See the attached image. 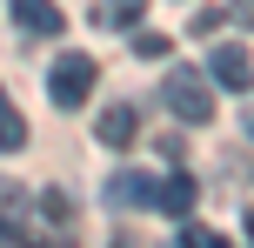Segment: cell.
Returning <instances> with one entry per match:
<instances>
[{
	"label": "cell",
	"mask_w": 254,
	"mask_h": 248,
	"mask_svg": "<svg viewBox=\"0 0 254 248\" xmlns=\"http://www.w3.org/2000/svg\"><path fill=\"white\" fill-rule=\"evenodd\" d=\"M134 47H140V54H147V61H161V54H174V40H161V34H140V40H134Z\"/></svg>",
	"instance_id": "obj_12"
},
{
	"label": "cell",
	"mask_w": 254,
	"mask_h": 248,
	"mask_svg": "<svg viewBox=\"0 0 254 248\" xmlns=\"http://www.w3.org/2000/svg\"><path fill=\"white\" fill-rule=\"evenodd\" d=\"M248 67H254V61H248V40H228V47H214V61H207V74H214V81H221L228 94H248V81H254Z\"/></svg>",
	"instance_id": "obj_3"
},
{
	"label": "cell",
	"mask_w": 254,
	"mask_h": 248,
	"mask_svg": "<svg viewBox=\"0 0 254 248\" xmlns=\"http://www.w3.org/2000/svg\"><path fill=\"white\" fill-rule=\"evenodd\" d=\"M140 7H147V0H107L94 20H101V27H134V20H140Z\"/></svg>",
	"instance_id": "obj_9"
},
{
	"label": "cell",
	"mask_w": 254,
	"mask_h": 248,
	"mask_svg": "<svg viewBox=\"0 0 254 248\" xmlns=\"http://www.w3.org/2000/svg\"><path fill=\"white\" fill-rule=\"evenodd\" d=\"M167 107H174L181 121H194V128L214 121V87L201 81V67H174V74H167Z\"/></svg>",
	"instance_id": "obj_2"
},
{
	"label": "cell",
	"mask_w": 254,
	"mask_h": 248,
	"mask_svg": "<svg viewBox=\"0 0 254 248\" xmlns=\"http://www.w3.org/2000/svg\"><path fill=\"white\" fill-rule=\"evenodd\" d=\"M94 134H101V141L107 148H127V141H134V107H107V114H101V128H94Z\"/></svg>",
	"instance_id": "obj_8"
},
{
	"label": "cell",
	"mask_w": 254,
	"mask_h": 248,
	"mask_svg": "<svg viewBox=\"0 0 254 248\" xmlns=\"http://www.w3.org/2000/svg\"><path fill=\"white\" fill-rule=\"evenodd\" d=\"M174 248H228L221 235H207V228H194L188 215H181V228H174Z\"/></svg>",
	"instance_id": "obj_10"
},
{
	"label": "cell",
	"mask_w": 254,
	"mask_h": 248,
	"mask_svg": "<svg viewBox=\"0 0 254 248\" xmlns=\"http://www.w3.org/2000/svg\"><path fill=\"white\" fill-rule=\"evenodd\" d=\"M194 195H201V188H194V174H167V181H154V201H161L167 215H194Z\"/></svg>",
	"instance_id": "obj_6"
},
{
	"label": "cell",
	"mask_w": 254,
	"mask_h": 248,
	"mask_svg": "<svg viewBox=\"0 0 254 248\" xmlns=\"http://www.w3.org/2000/svg\"><path fill=\"white\" fill-rule=\"evenodd\" d=\"M20 148H27V121L13 107V94L0 87V155H20Z\"/></svg>",
	"instance_id": "obj_7"
},
{
	"label": "cell",
	"mask_w": 254,
	"mask_h": 248,
	"mask_svg": "<svg viewBox=\"0 0 254 248\" xmlns=\"http://www.w3.org/2000/svg\"><path fill=\"white\" fill-rule=\"evenodd\" d=\"M94 81H101V61H94V54H61V61L47 67V101L54 107H80L94 94Z\"/></svg>",
	"instance_id": "obj_1"
},
{
	"label": "cell",
	"mask_w": 254,
	"mask_h": 248,
	"mask_svg": "<svg viewBox=\"0 0 254 248\" xmlns=\"http://www.w3.org/2000/svg\"><path fill=\"white\" fill-rule=\"evenodd\" d=\"M147 201H154V181H147V174L121 168L114 181H107V208H147Z\"/></svg>",
	"instance_id": "obj_4"
},
{
	"label": "cell",
	"mask_w": 254,
	"mask_h": 248,
	"mask_svg": "<svg viewBox=\"0 0 254 248\" xmlns=\"http://www.w3.org/2000/svg\"><path fill=\"white\" fill-rule=\"evenodd\" d=\"M13 20H20L27 34H61V27H67V13L54 7V0H13Z\"/></svg>",
	"instance_id": "obj_5"
},
{
	"label": "cell",
	"mask_w": 254,
	"mask_h": 248,
	"mask_svg": "<svg viewBox=\"0 0 254 248\" xmlns=\"http://www.w3.org/2000/svg\"><path fill=\"white\" fill-rule=\"evenodd\" d=\"M221 20H228V7H201L194 13V34H221Z\"/></svg>",
	"instance_id": "obj_11"
}]
</instances>
